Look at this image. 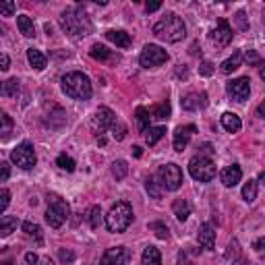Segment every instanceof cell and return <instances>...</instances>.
<instances>
[{
	"mask_svg": "<svg viewBox=\"0 0 265 265\" xmlns=\"http://www.w3.org/2000/svg\"><path fill=\"white\" fill-rule=\"evenodd\" d=\"M60 27L71 37H85L93 29L91 21H89V17H87V13H85V9L81 5H77L75 9H67L60 15Z\"/></svg>",
	"mask_w": 265,
	"mask_h": 265,
	"instance_id": "obj_1",
	"label": "cell"
},
{
	"mask_svg": "<svg viewBox=\"0 0 265 265\" xmlns=\"http://www.w3.org/2000/svg\"><path fill=\"white\" fill-rule=\"evenodd\" d=\"M153 33L160 39H164V42H172L174 44V42H180L187 35V25H185V21L178 15L168 13L164 19H160L153 25Z\"/></svg>",
	"mask_w": 265,
	"mask_h": 265,
	"instance_id": "obj_2",
	"label": "cell"
},
{
	"mask_svg": "<svg viewBox=\"0 0 265 265\" xmlns=\"http://www.w3.org/2000/svg\"><path fill=\"white\" fill-rule=\"evenodd\" d=\"M63 91L73 99H89L93 93V87H91V81L87 75L75 71V73H67L63 77Z\"/></svg>",
	"mask_w": 265,
	"mask_h": 265,
	"instance_id": "obj_3",
	"label": "cell"
},
{
	"mask_svg": "<svg viewBox=\"0 0 265 265\" xmlns=\"http://www.w3.org/2000/svg\"><path fill=\"white\" fill-rule=\"evenodd\" d=\"M133 222V207L127 201H118L106 216V228L110 232H125Z\"/></svg>",
	"mask_w": 265,
	"mask_h": 265,
	"instance_id": "obj_4",
	"label": "cell"
},
{
	"mask_svg": "<svg viewBox=\"0 0 265 265\" xmlns=\"http://www.w3.org/2000/svg\"><path fill=\"white\" fill-rule=\"evenodd\" d=\"M71 216L69 203L58 195H48V211H46V222L52 228H60Z\"/></svg>",
	"mask_w": 265,
	"mask_h": 265,
	"instance_id": "obj_5",
	"label": "cell"
},
{
	"mask_svg": "<svg viewBox=\"0 0 265 265\" xmlns=\"http://www.w3.org/2000/svg\"><path fill=\"white\" fill-rule=\"evenodd\" d=\"M189 172L199 182H209V180L216 178V166H214V162H211L207 155H201V153L195 155V157H191Z\"/></svg>",
	"mask_w": 265,
	"mask_h": 265,
	"instance_id": "obj_6",
	"label": "cell"
},
{
	"mask_svg": "<svg viewBox=\"0 0 265 265\" xmlns=\"http://www.w3.org/2000/svg\"><path fill=\"white\" fill-rule=\"evenodd\" d=\"M11 162L15 164V166H19L21 170H31L33 166H35V162H37V155H35V149H33V145L31 143H21V145H17L13 151H11Z\"/></svg>",
	"mask_w": 265,
	"mask_h": 265,
	"instance_id": "obj_7",
	"label": "cell"
},
{
	"mask_svg": "<svg viewBox=\"0 0 265 265\" xmlns=\"http://www.w3.org/2000/svg\"><path fill=\"white\" fill-rule=\"evenodd\" d=\"M157 180H160L162 189H166V191L180 189V185H182V170H180V166H176V164L162 166L160 170H157Z\"/></svg>",
	"mask_w": 265,
	"mask_h": 265,
	"instance_id": "obj_8",
	"label": "cell"
},
{
	"mask_svg": "<svg viewBox=\"0 0 265 265\" xmlns=\"http://www.w3.org/2000/svg\"><path fill=\"white\" fill-rule=\"evenodd\" d=\"M168 60V52L162 50L160 46H155V44H147L141 52V56H139V63L143 69H155V67H160Z\"/></svg>",
	"mask_w": 265,
	"mask_h": 265,
	"instance_id": "obj_9",
	"label": "cell"
},
{
	"mask_svg": "<svg viewBox=\"0 0 265 265\" xmlns=\"http://www.w3.org/2000/svg\"><path fill=\"white\" fill-rule=\"evenodd\" d=\"M114 123H116L114 112H112L110 108H106V106H99L97 112H95V116L91 118V131H93L97 137H101L106 131L112 129Z\"/></svg>",
	"mask_w": 265,
	"mask_h": 265,
	"instance_id": "obj_10",
	"label": "cell"
},
{
	"mask_svg": "<svg viewBox=\"0 0 265 265\" xmlns=\"http://www.w3.org/2000/svg\"><path fill=\"white\" fill-rule=\"evenodd\" d=\"M226 91H228V95H230L232 99L244 101V99H249V95H251V81H249L247 77H238V79H234V81H230V83L226 85Z\"/></svg>",
	"mask_w": 265,
	"mask_h": 265,
	"instance_id": "obj_11",
	"label": "cell"
},
{
	"mask_svg": "<svg viewBox=\"0 0 265 265\" xmlns=\"http://www.w3.org/2000/svg\"><path fill=\"white\" fill-rule=\"evenodd\" d=\"M129 257L131 255H129L127 247H112V249H108L101 255L99 265H125L129 261Z\"/></svg>",
	"mask_w": 265,
	"mask_h": 265,
	"instance_id": "obj_12",
	"label": "cell"
},
{
	"mask_svg": "<svg viewBox=\"0 0 265 265\" xmlns=\"http://www.w3.org/2000/svg\"><path fill=\"white\" fill-rule=\"evenodd\" d=\"M209 37H211V42H214L216 46H220V48L228 46L232 42V27H230V23L226 19H220L218 25H216V29L211 31Z\"/></svg>",
	"mask_w": 265,
	"mask_h": 265,
	"instance_id": "obj_13",
	"label": "cell"
},
{
	"mask_svg": "<svg viewBox=\"0 0 265 265\" xmlns=\"http://www.w3.org/2000/svg\"><path fill=\"white\" fill-rule=\"evenodd\" d=\"M195 131H197L195 125L178 127L176 133H174V149H176V151H185L187 145H189V141H191V137L195 135Z\"/></svg>",
	"mask_w": 265,
	"mask_h": 265,
	"instance_id": "obj_14",
	"label": "cell"
},
{
	"mask_svg": "<svg viewBox=\"0 0 265 265\" xmlns=\"http://www.w3.org/2000/svg\"><path fill=\"white\" fill-rule=\"evenodd\" d=\"M205 106H207V93H203V91H193V93H187L182 97V108L189 112L205 108Z\"/></svg>",
	"mask_w": 265,
	"mask_h": 265,
	"instance_id": "obj_15",
	"label": "cell"
},
{
	"mask_svg": "<svg viewBox=\"0 0 265 265\" xmlns=\"http://www.w3.org/2000/svg\"><path fill=\"white\" fill-rule=\"evenodd\" d=\"M220 178H222V182H224V187H236L238 182H240V178H242V170H240V166H236V164H232V166H226L222 172H220Z\"/></svg>",
	"mask_w": 265,
	"mask_h": 265,
	"instance_id": "obj_16",
	"label": "cell"
},
{
	"mask_svg": "<svg viewBox=\"0 0 265 265\" xmlns=\"http://www.w3.org/2000/svg\"><path fill=\"white\" fill-rule=\"evenodd\" d=\"M199 244L203 249H207V251H211V249L216 247V230L211 228L209 224H203L199 228Z\"/></svg>",
	"mask_w": 265,
	"mask_h": 265,
	"instance_id": "obj_17",
	"label": "cell"
},
{
	"mask_svg": "<svg viewBox=\"0 0 265 265\" xmlns=\"http://www.w3.org/2000/svg\"><path fill=\"white\" fill-rule=\"evenodd\" d=\"M172 211H174V216H176L178 222H185L191 216V203L187 199H176L172 203Z\"/></svg>",
	"mask_w": 265,
	"mask_h": 265,
	"instance_id": "obj_18",
	"label": "cell"
},
{
	"mask_svg": "<svg viewBox=\"0 0 265 265\" xmlns=\"http://www.w3.org/2000/svg\"><path fill=\"white\" fill-rule=\"evenodd\" d=\"M222 127H224L228 133H238V131L242 129L240 116H236L234 112H224V114H222Z\"/></svg>",
	"mask_w": 265,
	"mask_h": 265,
	"instance_id": "obj_19",
	"label": "cell"
},
{
	"mask_svg": "<svg viewBox=\"0 0 265 265\" xmlns=\"http://www.w3.org/2000/svg\"><path fill=\"white\" fill-rule=\"evenodd\" d=\"M141 265H162V253L155 247H147L141 255Z\"/></svg>",
	"mask_w": 265,
	"mask_h": 265,
	"instance_id": "obj_20",
	"label": "cell"
},
{
	"mask_svg": "<svg viewBox=\"0 0 265 265\" xmlns=\"http://www.w3.org/2000/svg\"><path fill=\"white\" fill-rule=\"evenodd\" d=\"M106 37H108L112 44H116V48H129L131 46V35L127 31H116V29H110L108 33H106Z\"/></svg>",
	"mask_w": 265,
	"mask_h": 265,
	"instance_id": "obj_21",
	"label": "cell"
},
{
	"mask_svg": "<svg viewBox=\"0 0 265 265\" xmlns=\"http://www.w3.org/2000/svg\"><path fill=\"white\" fill-rule=\"evenodd\" d=\"M19 226V220L15 216H3L0 218V238L11 236Z\"/></svg>",
	"mask_w": 265,
	"mask_h": 265,
	"instance_id": "obj_22",
	"label": "cell"
},
{
	"mask_svg": "<svg viewBox=\"0 0 265 265\" xmlns=\"http://www.w3.org/2000/svg\"><path fill=\"white\" fill-rule=\"evenodd\" d=\"M15 131V123L13 118L5 112V110H0V139H9Z\"/></svg>",
	"mask_w": 265,
	"mask_h": 265,
	"instance_id": "obj_23",
	"label": "cell"
},
{
	"mask_svg": "<svg viewBox=\"0 0 265 265\" xmlns=\"http://www.w3.org/2000/svg\"><path fill=\"white\" fill-rule=\"evenodd\" d=\"M240 65H242V52H234V54L228 58V60H224L222 63V73L224 75H230V73H234L236 69H240Z\"/></svg>",
	"mask_w": 265,
	"mask_h": 265,
	"instance_id": "obj_24",
	"label": "cell"
},
{
	"mask_svg": "<svg viewBox=\"0 0 265 265\" xmlns=\"http://www.w3.org/2000/svg\"><path fill=\"white\" fill-rule=\"evenodd\" d=\"M27 60H29V65L35 71H44L46 69V56L42 54L39 50H35V48H29L27 50Z\"/></svg>",
	"mask_w": 265,
	"mask_h": 265,
	"instance_id": "obj_25",
	"label": "cell"
},
{
	"mask_svg": "<svg viewBox=\"0 0 265 265\" xmlns=\"http://www.w3.org/2000/svg\"><path fill=\"white\" fill-rule=\"evenodd\" d=\"M149 112V118H155V120H166L170 116V104L168 101H162V104H155Z\"/></svg>",
	"mask_w": 265,
	"mask_h": 265,
	"instance_id": "obj_26",
	"label": "cell"
},
{
	"mask_svg": "<svg viewBox=\"0 0 265 265\" xmlns=\"http://www.w3.org/2000/svg\"><path fill=\"white\" fill-rule=\"evenodd\" d=\"M17 25H19V31L25 37H35V25H33V21L27 15H19L17 17Z\"/></svg>",
	"mask_w": 265,
	"mask_h": 265,
	"instance_id": "obj_27",
	"label": "cell"
},
{
	"mask_svg": "<svg viewBox=\"0 0 265 265\" xmlns=\"http://www.w3.org/2000/svg\"><path fill=\"white\" fill-rule=\"evenodd\" d=\"M17 93H19V81L17 79L0 81V95L3 97H15Z\"/></svg>",
	"mask_w": 265,
	"mask_h": 265,
	"instance_id": "obj_28",
	"label": "cell"
},
{
	"mask_svg": "<svg viewBox=\"0 0 265 265\" xmlns=\"http://www.w3.org/2000/svg\"><path fill=\"white\" fill-rule=\"evenodd\" d=\"M89 56H91L93 60H110L112 52L106 48V46H101V44H93L91 50H89Z\"/></svg>",
	"mask_w": 265,
	"mask_h": 265,
	"instance_id": "obj_29",
	"label": "cell"
},
{
	"mask_svg": "<svg viewBox=\"0 0 265 265\" xmlns=\"http://www.w3.org/2000/svg\"><path fill=\"white\" fill-rule=\"evenodd\" d=\"M164 135H166V129L164 127H149L145 131V141H147V145H155Z\"/></svg>",
	"mask_w": 265,
	"mask_h": 265,
	"instance_id": "obj_30",
	"label": "cell"
},
{
	"mask_svg": "<svg viewBox=\"0 0 265 265\" xmlns=\"http://www.w3.org/2000/svg\"><path fill=\"white\" fill-rule=\"evenodd\" d=\"M135 118H137V129L141 133H145L149 129V112L143 108V106H139V108L135 110Z\"/></svg>",
	"mask_w": 265,
	"mask_h": 265,
	"instance_id": "obj_31",
	"label": "cell"
},
{
	"mask_svg": "<svg viewBox=\"0 0 265 265\" xmlns=\"http://www.w3.org/2000/svg\"><path fill=\"white\" fill-rule=\"evenodd\" d=\"M87 222H89V226L95 230V228H99V222H101V207L99 205H91L89 207V211H87Z\"/></svg>",
	"mask_w": 265,
	"mask_h": 265,
	"instance_id": "obj_32",
	"label": "cell"
},
{
	"mask_svg": "<svg viewBox=\"0 0 265 265\" xmlns=\"http://www.w3.org/2000/svg\"><path fill=\"white\" fill-rule=\"evenodd\" d=\"M242 199L247 203H253L257 199V180H249L244 187H242Z\"/></svg>",
	"mask_w": 265,
	"mask_h": 265,
	"instance_id": "obj_33",
	"label": "cell"
},
{
	"mask_svg": "<svg viewBox=\"0 0 265 265\" xmlns=\"http://www.w3.org/2000/svg\"><path fill=\"white\" fill-rule=\"evenodd\" d=\"M56 166H58L60 170L73 172V170H75V160H73L71 155H67V153H60V155L56 157Z\"/></svg>",
	"mask_w": 265,
	"mask_h": 265,
	"instance_id": "obj_34",
	"label": "cell"
},
{
	"mask_svg": "<svg viewBox=\"0 0 265 265\" xmlns=\"http://www.w3.org/2000/svg\"><path fill=\"white\" fill-rule=\"evenodd\" d=\"M127 172H129V166H127L125 160H116V162L112 164V176H114L116 180H123V178L127 176Z\"/></svg>",
	"mask_w": 265,
	"mask_h": 265,
	"instance_id": "obj_35",
	"label": "cell"
},
{
	"mask_svg": "<svg viewBox=\"0 0 265 265\" xmlns=\"http://www.w3.org/2000/svg\"><path fill=\"white\" fill-rule=\"evenodd\" d=\"M23 232H25L27 236L35 238L37 242H42V228H39L37 224H33V222H23Z\"/></svg>",
	"mask_w": 265,
	"mask_h": 265,
	"instance_id": "obj_36",
	"label": "cell"
},
{
	"mask_svg": "<svg viewBox=\"0 0 265 265\" xmlns=\"http://www.w3.org/2000/svg\"><path fill=\"white\" fill-rule=\"evenodd\" d=\"M149 230H153V232H155V236H157V238H162V240H166V238H168V226H166V224H162V222H151V224H149Z\"/></svg>",
	"mask_w": 265,
	"mask_h": 265,
	"instance_id": "obj_37",
	"label": "cell"
},
{
	"mask_svg": "<svg viewBox=\"0 0 265 265\" xmlns=\"http://www.w3.org/2000/svg\"><path fill=\"white\" fill-rule=\"evenodd\" d=\"M145 189H147V193H149L153 199H160V197H162V193H164V189H160V187H157L155 178H149V180L145 182Z\"/></svg>",
	"mask_w": 265,
	"mask_h": 265,
	"instance_id": "obj_38",
	"label": "cell"
},
{
	"mask_svg": "<svg viewBox=\"0 0 265 265\" xmlns=\"http://www.w3.org/2000/svg\"><path fill=\"white\" fill-rule=\"evenodd\" d=\"M13 13H15V3L0 0V17H13Z\"/></svg>",
	"mask_w": 265,
	"mask_h": 265,
	"instance_id": "obj_39",
	"label": "cell"
},
{
	"mask_svg": "<svg viewBox=\"0 0 265 265\" xmlns=\"http://www.w3.org/2000/svg\"><path fill=\"white\" fill-rule=\"evenodd\" d=\"M125 135H127V127H125L123 123H114V125H112V137H114L116 141H123Z\"/></svg>",
	"mask_w": 265,
	"mask_h": 265,
	"instance_id": "obj_40",
	"label": "cell"
},
{
	"mask_svg": "<svg viewBox=\"0 0 265 265\" xmlns=\"http://www.w3.org/2000/svg\"><path fill=\"white\" fill-rule=\"evenodd\" d=\"M58 257H60L63 265H73V263H75V253L69 251V249H60V251H58Z\"/></svg>",
	"mask_w": 265,
	"mask_h": 265,
	"instance_id": "obj_41",
	"label": "cell"
},
{
	"mask_svg": "<svg viewBox=\"0 0 265 265\" xmlns=\"http://www.w3.org/2000/svg\"><path fill=\"white\" fill-rule=\"evenodd\" d=\"M9 203H11V193H9V189H3L0 187V214L9 207Z\"/></svg>",
	"mask_w": 265,
	"mask_h": 265,
	"instance_id": "obj_42",
	"label": "cell"
},
{
	"mask_svg": "<svg viewBox=\"0 0 265 265\" xmlns=\"http://www.w3.org/2000/svg\"><path fill=\"white\" fill-rule=\"evenodd\" d=\"M199 73H201L203 77L214 75V65H211L209 60H203V63H201V67H199Z\"/></svg>",
	"mask_w": 265,
	"mask_h": 265,
	"instance_id": "obj_43",
	"label": "cell"
},
{
	"mask_svg": "<svg viewBox=\"0 0 265 265\" xmlns=\"http://www.w3.org/2000/svg\"><path fill=\"white\" fill-rule=\"evenodd\" d=\"M9 176H11V164L0 162V180H9Z\"/></svg>",
	"mask_w": 265,
	"mask_h": 265,
	"instance_id": "obj_44",
	"label": "cell"
},
{
	"mask_svg": "<svg viewBox=\"0 0 265 265\" xmlns=\"http://www.w3.org/2000/svg\"><path fill=\"white\" fill-rule=\"evenodd\" d=\"M236 23H238V27H240V29H249V23H247V15H244L242 11H238V13H236Z\"/></svg>",
	"mask_w": 265,
	"mask_h": 265,
	"instance_id": "obj_45",
	"label": "cell"
},
{
	"mask_svg": "<svg viewBox=\"0 0 265 265\" xmlns=\"http://www.w3.org/2000/svg\"><path fill=\"white\" fill-rule=\"evenodd\" d=\"M9 67H11V58L0 52V71H9Z\"/></svg>",
	"mask_w": 265,
	"mask_h": 265,
	"instance_id": "obj_46",
	"label": "cell"
},
{
	"mask_svg": "<svg viewBox=\"0 0 265 265\" xmlns=\"http://www.w3.org/2000/svg\"><path fill=\"white\" fill-rule=\"evenodd\" d=\"M160 7H162V3H147V5H145V11H147V13H155Z\"/></svg>",
	"mask_w": 265,
	"mask_h": 265,
	"instance_id": "obj_47",
	"label": "cell"
},
{
	"mask_svg": "<svg viewBox=\"0 0 265 265\" xmlns=\"http://www.w3.org/2000/svg\"><path fill=\"white\" fill-rule=\"evenodd\" d=\"M25 261H27L29 265H35V263L39 261V257H37L35 253H27V255H25Z\"/></svg>",
	"mask_w": 265,
	"mask_h": 265,
	"instance_id": "obj_48",
	"label": "cell"
},
{
	"mask_svg": "<svg viewBox=\"0 0 265 265\" xmlns=\"http://www.w3.org/2000/svg\"><path fill=\"white\" fill-rule=\"evenodd\" d=\"M247 63H259V56L255 52H247Z\"/></svg>",
	"mask_w": 265,
	"mask_h": 265,
	"instance_id": "obj_49",
	"label": "cell"
},
{
	"mask_svg": "<svg viewBox=\"0 0 265 265\" xmlns=\"http://www.w3.org/2000/svg\"><path fill=\"white\" fill-rule=\"evenodd\" d=\"M263 244H265V238H259V240L255 242V251L261 253V251H263Z\"/></svg>",
	"mask_w": 265,
	"mask_h": 265,
	"instance_id": "obj_50",
	"label": "cell"
},
{
	"mask_svg": "<svg viewBox=\"0 0 265 265\" xmlns=\"http://www.w3.org/2000/svg\"><path fill=\"white\" fill-rule=\"evenodd\" d=\"M263 112H265V104H261L259 108H257V114H259V118H263Z\"/></svg>",
	"mask_w": 265,
	"mask_h": 265,
	"instance_id": "obj_51",
	"label": "cell"
},
{
	"mask_svg": "<svg viewBox=\"0 0 265 265\" xmlns=\"http://www.w3.org/2000/svg\"><path fill=\"white\" fill-rule=\"evenodd\" d=\"M133 153H135V157H141V147L135 145V147H133Z\"/></svg>",
	"mask_w": 265,
	"mask_h": 265,
	"instance_id": "obj_52",
	"label": "cell"
},
{
	"mask_svg": "<svg viewBox=\"0 0 265 265\" xmlns=\"http://www.w3.org/2000/svg\"><path fill=\"white\" fill-rule=\"evenodd\" d=\"M97 143L104 147V145H106V139H104V137H97Z\"/></svg>",
	"mask_w": 265,
	"mask_h": 265,
	"instance_id": "obj_53",
	"label": "cell"
},
{
	"mask_svg": "<svg viewBox=\"0 0 265 265\" xmlns=\"http://www.w3.org/2000/svg\"><path fill=\"white\" fill-rule=\"evenodd\" d=\"M42 263H44V265H54V263H52V261H50V259H44V261H42Z\"/></svg>",
	"mask_w": 265,
	"mask_h": 265,
	"instance_id": "obj_54",
	"label": "cell"
},
{
	"mask_svg": "<svg viewBox=\"0 0 265 265\" xmlns=\"http://www.w3.org/2000/svg\"><path fill=\"white\" fill-rule=\"evenodd\" d=\"M236 265H247V261H244V259H238V261H236Z\"/></svg>",
	"mask_w": 265,
	"mask_h": 265,
	"instance_id": "obj_55",
	"label": "cell"
},
{
	"mask_svg": "<svg viewBox=\"0 0 265 265\" xmlns=\"http://www.w3.org/2000/svg\"><path fill=\"white\" fill-rule=\"evenodd\" d=\"M5 31H7V29H5V27H3V25H0V35H3V33H5Z\"/></svg>",
	"mask_w": 265,
	"mask_h": 265,
	"instance_id": "obj_56",
	"label": "cell"
},
{
	"mask_svg": "<svg viewBox=\"0 0 265 265\" xmlns=\"http://www.w3.org/2000/svg\"><path fill=\"white\" fill-rule=\"evenodd\" d=\"M0 265H9V263H0Z\"/></svg>",
	"mask_w": 265,
	"mask_h": 265,
	"instance_id": "obj_57",
	"label": "cell"
}]
</instances>
